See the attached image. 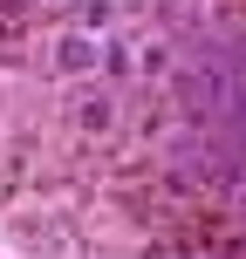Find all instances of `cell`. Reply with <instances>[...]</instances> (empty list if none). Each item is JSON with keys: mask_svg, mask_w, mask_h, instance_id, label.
<instances>
[{"mask_svg": "<svg viewBox=\"0 0 246 259\" xmlns=\"http://www.w3.org/2000/svg\"><path fill=\"white\" fill-rule=\"evenodd\" d=\"M226 109H233V123H239V137H246V48H239L233 75H226Z\"/></svg>", "mask_w": 246, "mask_h": 259, "instance_id": "obj_1", "label": "cell"}]
</instances>
